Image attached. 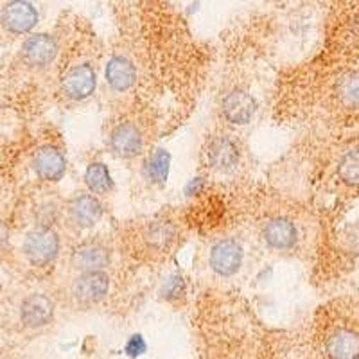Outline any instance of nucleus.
I'll use <instances>...</instances> for the list:
<instances>
[{"label":"nucleus","mask_w":359,"mask_h":359,"mask_svg":"<svg viewBox=\"0 0 359 359\" xmlns=\"http://www.w3.org/2000/svg\"><path fill=\"white\" fill-rule=\"evenodd\" d=\"M126 352L131 358H137V356L144 354L146 352V343H144L142 336H133L130 338V341L126 343Z\"/></svg>","instance_id":"23"},{"label":"nucleus","mask_w":359,"mask_h":359,"mask_svg":"<svg viewBox=\"0 0 359 359\" xmlns=\"http://www.w3.org/2000/svg\"><path fill=\"white\" fill-rule=\"evenodd\" d=\"M336 97L347 110L359 108V72H347L338 79Z\"/></svg>","instance_id":"19"},{"label":"nucleus","mask_w":359,"mask_h":359,"mask_svg":"<svg viewBox=\"0 0 359 359\" xmlns=\"http://www.w3.org/2000/svg\"><path fill=\"white\" fill-rule=\"evenodd\" d=\"M112 262V250L101 241H85L72 250L70 266L77 273L104 271Z\"/></svg>","instance_id":"7"},{"label":"nucleus","mask_w":359,"mask_h":359,"mask_svg":"<svg viewBox=\"0 0 359 359\" xmlns=\"http://www.w3.org/2000/svg\"><path fill=\"white\" fill-rule=\"evenodd\" d=\"M56 304L45 293H31L20 304V320L26 327L40 329L52 323Z\"/></svg>","instance_id":"11"},{"label":"nucleus","mask_w":359,"mask_h":359,"mask_svg":"<svg viewBox=\"0 0 359 359\" xmlns=\"http://www.w3.org/2000/svg\"><path fill=\"white\" fill-rule=\"evenodd\" d=\"M338 176L349 187H359V148L349 149L338 162Z\"/></svg>","instance_id":"20"},{"label":"nucleus","mask_w":359,"mask_h":359,"mask_svg":"<svg viewBox=\"0 0 359 359\" xmlns=\"http://www.w3.org/2000/svg\"><path fill=\"white\" fill-rule=\"evenodd\" d=\"M325 352L331 359H359V332L340 327L325 341Z\"/></svg>","instance_id":"16"},{"label":"nucleus","mask_w":359,"mask_h":359,"mask_svg":"<svg viewBox=\"0 0 359 359\" xmlns=\"http://www.w3.org/2000/svg\"><path fill=\"white\" fill-rule=\"evenodd\" d=\"M244 260L242 244L233 237H223L215 241L208 251V266L217 277L229 278L239 273Z\"/></svg>","instance_id":"2"},{"label":"nucleus","mask_w":359,"mask_h":359,"mask_svg":"<svg viewBox=\"0 0 359 359\" xmlns=\"http://www.w3.org/2000/svg\"><path fill=\"white\" fill-rule=\"evenodd\" d=\"M206 166L215 173H232L241 164V149L229 135H215L205 149Z\"/></svg>","instance_id":"4"},{"label":"nucleus","mask_w":359,"mask_h":359,"mask_svg":"<svg viewBox=\"0 0 359 359\" xmlns=\"http://www.w3.org/2000/svg\"><path fill=\"white\" fill-rule=\"evenodd\" d=\"M85 184L90 194L94 196H106L113 191L112 173L103 162H92L85 171Z\"/></svg>","instance_id":"18"},{"label":"nucleus","mask_w":359,"mask_h":359,"mask_svg":"<svg viewBox=\"0 0 359 359\" xmlns=\"http://www.w3.org/2000/svg\"><path fill=\"white\" fill-rule=\"evenodd\" d=\"M108 144H110V149L115 157L131 160V158L142 155L146 139H144L142 130L137 122L122 121L112 128Z\"/></svg>","instance_id":"3"},{"label":"nucleus","mask_w":359,"mask_h":359,"mask_svg":"<svg viewBox=\"0 0 359 359\" xmlns=\"http://www.w3.org/2000/svg\"><path fill=\"white\" fill-rule=\"evenodd\" d=\"M106 85L115 92H128L137 83V67L126 54H113L104 68Z\"/></svg>","instance_id":"15"},{"label":"nucleus","mask_w":359,"mask_h":359,"mask_svg":"<svg viewBox=\"0 0 359 359\" xmlns=\"http://www.w3.org/2000/svg\"><path fill=\"white\" fill-rule=\"evenodd\" d=\"M72 298L79 305H95L110 293V275L106 271L77 273L70 286Z\"/></svg>","instance_id":"8"},{"label":"nucleus","mask_w":359,"mask_h":359,"mask_svg":"<svg viewBox=\"0 0 359 359\" xmlns=\"http://www.w3.org/2000/svg\"><path fill=\"white\" fill-rule=\"evenodd\" d=\"M68 223L76 230L94 229L103 217V203L97 196L90 193H81L70 197L65 206Z\"/></svg>","instance_id":"6"},{"label":"nucleus","mask_w":359,"mask_h":359,"mask_svg":"<svg viewBox=\"0 0 359 359\" xmlns=\"http://www.w3.org/2000/svg\"><path fill=\"white\" fill-rule=\"evenodd\" d=\"M169 153H166L164 149H158L146 164V176H148V180H151L153 184H164L167 176H169Z\"/></svg>","instance_id":"21"},{"label":"nucleus","mask_w":359,"mask_h":359,"mask_svg":"<svg viewBox=\"0 0 359 359\" xmlns=\"http://www.w3.org/2000/svg\"><path fill=\"white\" fill-rule=\"evenodd\" d=\"M341 241H343V246H345L350 253L359 255V224H350V226H347Z\"/></svg>","instance_id":"22"},{"label":"nucleus","mask_w":359,"mask_h":359,"mask_svg":"<svg viewBox=\"0 0 359 359\" xmlns=\"http://www.w3.org/2000/svg\"><path fill=\"white\" fill-rule=\"evenodd\" d=\"M262 241L275 251L293 250L298 242V229L289 217H273L262 226Z\"/></svg>","instance_id":"13"},{"label":"nucleus","mask_w":359,"mask_h":359,"mask_svg":"<svg viewBox=\"0 0 359 359\" xmlns=\"http://www.w3.org/2000/svg\"><path fill=\"white\" fill-rule=\"evenodd\" d=\"M32 171L43 182H59L67 173V158L56 146H43L32 157Z\"/></svg>","instance_id":"14"},{"label":"nucleus","mask_w":359,"mask_h":359,"mask_svg":"<svg viewBox=\"0 0 359 359\" xmlns=\"http://www.w3.org/2000/svg\"><path fill=\"white\" fill-rule=\"evenodd\" d=\"M22 250L29 264L35 268H45L58 259L59 250H61V239L52 226L40 224L27 232Z\"/></svg>","instance_id":"1"},{"label":"nucleus","mask_w":359,"mask_h":359,"mask_svg":"<svg viewBox=\"0 0 359 359\" xmlns=\"http://www.w3.org/2000/svg\"><path fill=\"white\" fill-rule=\"evenodd\" d=\"M97 88V72L90 63H79L68 68L61 77V94L68 101H85Z\"/></svg>","instance_id":"5"},{"label":"nucleus","mask_w":359,"mask_h":359,"mask_svg":"<svg viewBox=\"0 0 359 359\" xmlns=\"http://www.w3.org/2000/svg\"><path fill=\"white\" fill-rule=\"evenodd\" d=\"M221 113L224 121L233 126H246L257 113L255 97L246 88L235 86L223 97L221 103Z\"/></svg>","instance_id":"9"},{"label":"nucleus","mask_w":359,"mask_h":359,"mask_svg":"<svg viewBox=\"0 0 359 359\" xmlns=\"http://www.w3.org/2000/svg\"><path fill=\"white\" fill-rule=\"evenodd\" d=\"M38 9L31 2H23V0H14L8 2L0 13V22L4 29L11 35H27L35 29L38 23Z\"/></svg>","instance_id":"10"},{"label":"nucleus","mask_w":359,"mask_h":359,"mask_svg":"<svg viewBox=\"0 0 359 359\" xmlns=\"http://www.w3.org/2000/svg\"><path fill=\"white\" fill-rule=\"evenodd\" d=\"M58 41L52 35L38 32L29 36L22 45V59L32 68H45L58 56Z\"/></svg>","instance_id":"12"},{"label":"nucleus","mask_w":359,"mask_h":359,"mask_svg":"<svg viewBox=\"0 0 359 359\" xmlns=\"http://www.w3.org/2000/svg\"><path fill=\"white\" fill-rule=\"evenodd\" d=\"M178 237V229L173 221H153L144 229V244L151 251H167Z\"/></svg>","instance_id":"17"}]
</instances>
